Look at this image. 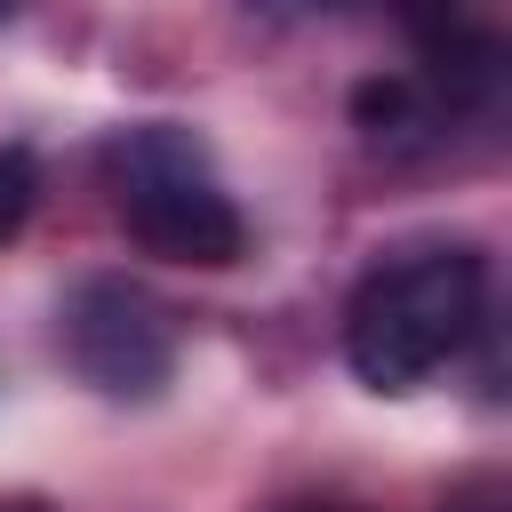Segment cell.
Listing matches in <instances>:
<instances>
[{"instance_id":"cell-1","label":"cell","mask_w":512,"mask_h":512,"mask_svg":"<svg viewBox=\"0 0 512 512\" xmlns=\"http://www.w3.org/2000/svg\"><path fill=\"white\" fill-rule=\"evenodd\" d=\"M488 312V264L480 248H416L400 264H376L344 304V360L376 392H408L440 376Z\"/></svg>"},{"instance_id":"cell-2","label":"cell","mask_w":512,"mask_h":512,"mask_svg":"<svg viewBox=\"0 0 512 512\" xmlns=\"http://www.w3.org/2000/svg\"><path fill=\"white\" fill-rule=\"evenodd\" d=\"M112 184H120V224L136 248H152L168 264H208V272L240 264L248 224L216 192V176L200 168V144L184 128H168V120L128 128L112 144Z\"/></svg>"},{"instance_id":"cell-3","label":"cell","mask_w":512,"mask_h":512,"mask_svg":"<svg viewBox=\"0 0 512 512\" xmlns=\"http://www.w3.org/2000/svg\"><path fill=\"white\" fill-rule=\"evenodd\" d=\"M64 360L104 400H152L176 376V312L152 288L120 280V272H96L64 304Z\"/></svg>"},{"instance_id":"cell-4","label":"cell","mask_w":512,"mask_h":512,"mask_svg":"<svg viewBox=\"0 0 512 512\" xmlns=\"http://www.w3.org/2000/svg\"><path fill=\"white\" fill-rule=\"evenodd\" d=\"M352 120L368 128V144H424L440 128V96L424 80H360L352 88Z\"/></svg>"},{"instance_id":"cell-5","label":"cell","mask_w":512,"mask_h":512,"mask_svg":"<svg viewBox=\"0 0 512 512\" xmlns=\"http://www.w3.org/2000/svg\"><path fill=\"white\" fill-rule=\"evenodd\" d=\"M32 200H40V160H32L24 144H8V152H0V240L24 232Z\"/></svg>"},{"instance_id":"cell-6","label":"cell","mask_w":512,"mask_h":512,"mask_svg":"<svg viewBox=\"0 0 512 512\" xmlns=\"http://www.w3.org/2000/svg\"><path fill=\"white\" fill-rule=\"evenodd\" d=\"M16 8H24V0H0V24H8V16H16Z\"/></svg>"},{"instance_id":"cell-7","label":"cell","mask_w":512,"mask_h":512,"mask_svg":"<svg viewBox=\"0 0 512 512\" xmlns=\"http://www.w3.org/2000/svg\"><path fill=\"white\" fill-rule=\"evenodd\" d=\"M440 512H480V504H440Z\"/></svg>"},{"instance_id":"cell-8","label":"cell","mask_w":512,"mask_h":512,"mask_svg":"<svg viewBox=\"0 0 512 512\" xmlns=\"http://www.w3.org/2000/svg\"><path fill=\"white\" fill-rule=\"evenodd\" d=\"M0 512H40V504H0Z\"/></svg>"}]
</instances>
